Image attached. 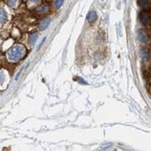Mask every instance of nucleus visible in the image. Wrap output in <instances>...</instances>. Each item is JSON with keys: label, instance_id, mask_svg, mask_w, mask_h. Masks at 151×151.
I'll use <instances>...</instances> for the list:
<instances>
[{"label": "nucleus", "instance_id": "f257e3e1", "mask_svg": "<svg viewBox=\"0 0 151 151\" xmlns=\"http://www.w3.org/2000/svg\"><path fill=\"white\" fill-rule=\"evenodd\" d=\"M26 54L25 47L21 44H17L12 47L8 52V58L10 61H18L23 58V56Z\"/></svg>", "mask_w": 151, "mask_h": 151}, {"label": "nucleus", "instance_id": "f03ea898", "mask_svg": "<svg viewBox=\"0 0 151 151\" xmlns=\"http://www.w3.org/2000/svg\"><path fill=\"white\" fill-rule=\"evenodd\" d=\"M140 21L144 24V25H148L150 23V12L148 9H143L142 11L140 12Z\"/></svg>", "mask_w": 151, "mask_h": 151}, {"label": "nucleus", "instance_id": "7ed1b4c3", "mask_svg": "<svg viewBox=\"0 0 151 151\" xmlns=\"http://www.w3.org/2000/svg\"><path fill=\"white\" fill-rule=\"evenodd\" d=\"M139 40L141 42H144V43H146V42L148 40V35H147V33L146 32L145 30H140L139 31Z\"/></svg>", "mask_w": 151, "mask_h": 151}, {"label": "nucleus", "instance_id": "20e7f679", "mask_svg": "<svg viewBox=\"0 0 151 151\" xmlns=\"http://www.w3.org/2000/svg\"><path fill=\"white\" fill-rule=\"evenodd\" d=\"M97 19V14L95 11H90L87 15V20H88L89 23H94Z\"/></svg>", "mask_w": 151, "mask_h": 151}, {"label": "nucleus", "instance_id": "39448f33", "mask_svg": "<svg viewBox=\"0 0 151 151\" xmlns=\"http://www.w3.org/2000/svg\"><path fill=\"white\" fill-rule=\"evenodd\" d=\"M49 25V19L46 18L44 20H42L41 23H40V30H45L47 29V27Z\"/></svg>", "mask_w": 151, "mask_h": 151}, {"label": "nucleus", "instance_id": "423d86ee", "mask_svg": "<svg viewBox=\"0 0 151 151\" xmlns=\"http://www.w3.org/2000/svg\"><path fill=\"white\" fill-rule=\"evenodd\" d=\"M37 10L38 12H41V13H46V12H48V10H49V7L45 4H42L37 8Z\"/></svg>", "mask_w": 151, "mask_h": 151}, {"label": "nucleus", "instance_id": "0eeeda50", "mask_svg": "<svg viewBox=\"0 0 151 151\" xmlns=\"http://www.w3.org/2000/svg\"><path fill=\"white\" fill-rule=\"evenodd\" d=\"M37 37H38V35H37V33L30 35V37H29V42H30V44H32V45L35 44V41H37Z\"/></svg>", "mask_w": 151, "mask_h": 151}, {"label": "nucleus", "instance_id": "6e6552de", "mask_svg": "<svg viewBox=\"0 0 151 151\" xmlns=\"http://www.w3.org/2000/svg\"><path fill=\"white\" fill-rule=\"evenodd\" d=\"M6 19H7V15H6V12H5L4 10H3V9H0V23L6 21Z\"/></svg>", "mask_w": 151, "mask_h": 151}, {"label": "nucleus", "instance_id": "1a4fd4ad", "mask_svg": "<svg viewBox=\"0 0 151 151\" xmlns=\"http://www.w3.org/2000/svg\"><path fill=\"white\" fill-rule=\"evenodd\" d=\"M5 78H6V76H5V73L3 71H0V86L4 83Z\"/></svg>", "mask_w": 151, "mask_h": 151}, {"label": "nucleus", "instance_id": "9d476101", "mask_svg": "<svg viewBox=\"0 0 151 151\" xmlns=\"http://www.w3.org/2000/svg\"><path fill=\"white\" fill-rule=\"evenodd\" d=\"M63 0H58V1H54V7L55 8H57V9H59V8L63 5Z\"/></svg>", "mask_w": 151, "mask_h": 151}, {"label": "nucleus", "instance_id": "9b49d317", "mask_svg": "<svg viewBox=\"0 0 151 151\" xmlns=\"http://www.w3.org/2000/svg\"><path fill=\"white\" fill-rule=\"evenodd\" d=\"M137 3L139 6H145V5L148 4V1H147V0H140V1H138Z\"/></svg>", "mask_w": 151, "mask_h": 151}, {"label": "nucleus", "instance_id": "f8f14e48", "mask_svg": "<svg viewBox=\"0 0 151 151\" xmlns=\"http://www.w3.org/2000/svg\"><path fill=\"white\" fill-rule=\"evenodd\" d=\"M146 51H147V49H142L143 56H144V58H145V59H148V54L146 53Z\"/></svg>", "mask_w": 151, "mask_h": 151}, {"label": "nucleus", "instance_id": "ddd939ff", "mask_svg": "<svg viewBox=\"0 0 151 151\" xmlns=\"http://www.w3.org/2000/svg\"><path fill=\"white\" fill-rule=\"evenodd\" d=\"M8 4H9V6H10V7H12V6H14V4L16 3V1H8Z\"/></svg>", "mask_w": 151, "mask_h": 151}, {"label": "nucleus", "instance_id": "4468645a", "mask_svg": "<svg viewBox=\"0 0 151 151\" xmlns=\"http://www.w3.org/2000/svg\"><path fill=\"white\" fill-rule=\"evenodd\" d=\"M77 80H78V82H80V83H82V84H87V82L84 81L83 78H81V77H78V78H77Z\"/></svg>", "mask_w": 151, "mask_h": 151}]
</instances>
